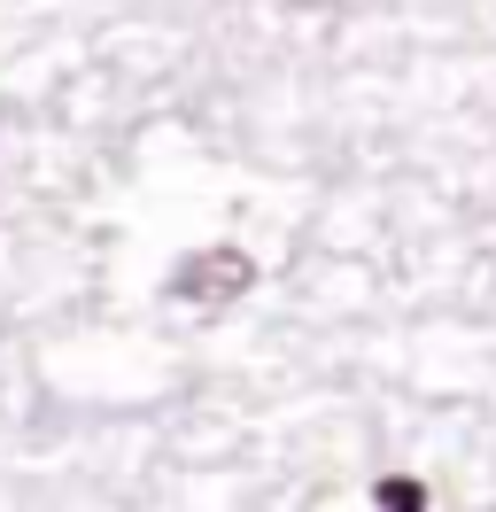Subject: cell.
Listing matches in <instances>:
<instances>
[{"label": "cell", "mask_w": 496, "mask_h": 512, "mask_svg": "<svg viewBox=\"0 0 496 512\" xmlns=\"http://www.w3.org/2000/svg\"><path fill=\"white\" fill-rule=\"evenodd\" d=\"M256 288V256L233 249V241H217V249H194L171 264V303L186 311H225V303H241Z\"/></svg>", "instance_id": "obj_1"}, {"label": "cell", "mask_w": 496, "mask_h": 512, "mask_svg": "<svg viewBox=\"0 0 496 512\" xmlns=\"http://www.w3.org/2000/svg\"><path fill=\"white\" fill-rule=\"evenodd\" d=\"M372 505L380 512H427V489H419L411 474H380L372 481Z\"/></svg>", "instance_id": "obj_2"}]
</instances>
